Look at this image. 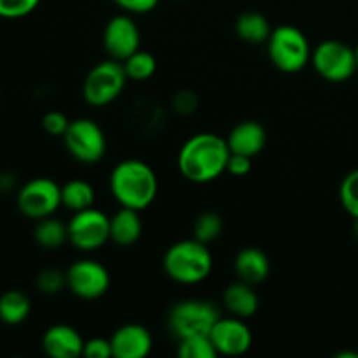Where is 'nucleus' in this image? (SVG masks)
Masks as SVG:
<instances>
[{"instance_id":"10","label":"nucleus","mask_w":358,"mask_h":358,"mask_svg":"<svg viewBox=\"0 0 358 358\" xmlns=\"http://www.w3.org/2000/svg\"><path fill=\"white\" fill-rule=\"evenodd\" d=\"M69 226V241L80 252H93L110 240V217L94 206L73 213Z\"/></svg>"},{"instance_id":"35","label":"nucleus","mask_w":358,"mask_h":358,"mask_svg":"<svg viewBox=\"0 0 358 358\" xmlns=\"http://www.w3.org/2000/svg\"><path fill=\"white\" fill-rule=\"evenodd\" d=\"M14 185V177L9 171H2L0 173V192H9Z\"/></svg>"},{"instance_id":"36","label":"nucleus","mask_w":358,"mask_h":358,"mask_svg":"<svg viewBox=\"0 0 358 358\" xmlns=\"http://www.w3.org/2000/svg\"><path fill=\"white\" fill-rule=\"evenodd\" d=\"M336 358H358L357 352H341L336 355Z\"/></svg>"},{"instance_id":"12","label":"nucleus","mask_w":358,"mask_h":358,"mask_svg":"<svg viewBox=\"0 0 358 358\" xmlns=\"http://www.w3.org/2000/svg\"><path fill=\"white\" fill-rule=\"evenodd\" d=\"M210 339L219 355L240 357L252 348V331L243 318L220 317L210 331Z\"/></svg>"},{"instance_id":"21","label":"nucleus","mask_w":358,"mask_h":358,"mask_svg":"<svg viewBox=\"0 0 358 358\" xmlns=\"http://www.w3.org/2000/svg\"><path fill=\"white\" fill-rule=\"evenodd\" d=\"M34 238L38 247L44 250H58L69 241V226L55 217H45L37 220L34 229Z\"/></svg>"},{"instance_id":"24","label":"nucleus","mask_w":358,"mask_h":358,"mask_svg":"<svg viewBox=\"0 0 358 358\" xmlns=\"http://www.w3.org/2000/svg\"><path fill=\"white\" fill-rule=\"evenodd\" d=\"M124 66V72L128 76L129 80H136V83H142V80L150 79V77L156 73L157 62L150 52L147 51H136L131 56L122 62Z\"/></svg>"},{"instance_id":"8","label":"nucleus","mask_w":358,"mask_h":358,"mask_svg":"<svg viewBox=\"0 0 358 358\" xmlns=\"http://www.w3.org/2000/svg\"><path fill=\"white\" fill-rule=\"evenodd\" d=\"M311 65L322 79L345 83L357 72L355 49L341 41H324L311 52Z\"/></svg>"},{"instance_id":"17","label":"nucleus","mask_w":358,"mask_h":358,"mask_svg":"<svg viewBox=\"0 0 358 358\" xmlns=\"http://www.w3.org/2000/svg\"><path fill=\"white\" fill-rule=\"evenodd\" d=\"M269 269H271V264H269L268 255L257 247L243 248L238 252L234 259V273L238 280L250 285H259L264 282L269 276Z\"/></svg>"},{"instance_id":"28","label":"nucleus","mask_w":358,"mask_h":358,"mask_svg":"<svg viewBox=\"0 0 358 358\" xmlns=\"http://www.w3.org/2000/svg\"><path fill=\"white\" fill-rule=\"evenodd\" d=\"M35 287H37L38 292L45 294V296L59 294L66 287V273L56 268L42 269L35 278Z\"/></svg>"},{"instance_id":"7","label":"nucleus","mask_w":358,"mask_h":358,"mask_svg":"<svg viewBox=\"0 0 358 358\" xmlns=\"http://www.w3.org/2000/svg\"><path fill=\"white\" fill-rule=\"evenodd\" d=\"M62 138L70 156L84 164H94L101 161L107 150L103 129L93 119L80 117L70 121L69 129Z\"/></svg>"},{"instance_id":"15","label":"nucleus","mask_w":358,"mask_h":358,"mask_svg":"<svg viewBox=\"0 0 358 358\" xmlns=\"http://www.w3.org/2000/svg\"><path fill=\"white\" fill-rule=\"evenodd\" d=\"M84 339L73 327L58 324L49 327L42 336V348L51 358H77L83 355Z\"/></svg>"},{"instance_id":"14","label":"nucleus","mask_w":358,"mask_h":358,"mask_svg":"<svg viewBox=\"0 0 358 358\" xmlns=\"http://www.w3.org/2000/svg\"><path fill=\"white\" fill-rule=\"evenodd\" d=\"M110 345L115 358H145L152 350V336L143 325L126 324L112 334Z\"/></svg>"},{"instance_id":"2","label":"nucleus","mask_w":358,"mask_h":358,"mask_svg":"<svg viewBox=\"0 0 358 358\" xmlns=\"http://www.w3.org/2000/svg\"><path fill=\"white\" fill-rule=\"evenodd\" d=\"M110 192L121 206L145 210L157 196V177L152 168L140 159H124L110 173Z\"/></svg>"},{"instance_id":"34","label":"nucleus","mask_w":358,"mask_h":358,"mask_svg":"<svg viewBox=\"0 0 358 358\" xmlns=\"http://www.w3.org/2000/svg\"><path fill=\"white\" fill-rule=\"evenodd\" d=\"M173 107L180 114H191L198 107V100H196L194 93H191V91H178L173 100Z\"/></svg>"},{"instance_id":"4","label":"nucleus","mask_w":358,"mask_h":358,"mask_svg":"<svg viewBox=\"0 0 358 358\" xmlns=\"http://www.w3.org/2000/svg\"><path fill=\"white\" fill-rule=\"evenodd\" d=\"M268 55L273 65L285 73H296L311 62L310 41L292 24L275 28L268 38Z\"/></svg>"},{"instance_id":"5","label":"nucleus","mask_w":358,"mask_h":358,"mask_svg":"<svg viewBox=\"0 0 358 358\" xmlns=\"http://www.w3.org/2000/svg\"><path fill=\"white\" fill-rule=\"evenodd\" d=\"M219 318L220 311L212 301H178L168 313V331L177 341L192 336H208Z\"/></svg>"},{"instance_id":"33","label":"nucleus","mask_w":358,"mask_h":358,"mask_svg":"<svg viewBox=\"0 0 358 358\" xmlns=\"http://www.w3.org/2000/svg\"><path fill=\"white\" fill-rule=\"evenodd\" d=\"M121 9L131 14L150 13L159 3V0H114Z\"/></svg>"},{"instance_id":"30","label":"nucleus","mask_w":358,"mask_h":358,"mask_svg":"<svg viewBox=\"0 0 358 358\" xmlns=\"http://www.w3.org/2000/svg\"><path fill=\"white\" fill-rule=\"evenodd\" d=\"M69 124H70V119L66 117L63 112H58V110L48 112V114L42 117V128H44V131L51 136L65 135V131L69 129Z\"/></svg>"},{"instance_id":"13","label":"nucleus","mask_w":358,"mask_h":358,"mask_svg":"<svg viewBox=\"0 0 358 358\" xmlns=\"http://www.w3.org/2000/svg\"><path fill=\"white\" fill-rule=\"evenodd\" d=\"M103 48L112 59L124 62L140 49V30L126 14L112 17L103 30Z\"/></svg>"},{"instance_id":"22","label":"nucleus","mask_w":358,"mask_h":358,"mask_svg":"<svg viewBox=\"0 0 358 358\" xmlns=\"http://www.w3.org/2000/svg\"><path fill=\"white\" fill-rule=\"evenodd\" d=\"M31 303L27 294L20 290H7L0 296V322L7 325H20L28 318Z\"/></svg>"},{"instance_id":"23","label":"nucleus","mask_w":358,"mask_h":358,"mask_svg":"<svg viewBox=\"0 0 358 358\" xmlns=\"http://www.w3.org/2000/svg\"><path fill=\"white\" fill-rule=\"evenodd\" d=\"M94 199H96V194L90 182L73 178L62 185V206L72 210L73 213L91 208L94 205Z\"/></svg>"},{"instance_id":"9","label":"nucleus","mask_w":358,"mask_h":358,"mask_svg":"<svg viewBox=\"0 0 358 358\" xmlns=\"http://www.w3.org/2000/svg\"><path fill=\"white\" fill-rule=\"evenodd\" d=\"M16 203L20 212L28 219H45L62 206V187L52 178H31L20 189Z\"/></svg>"},{"instance_id":"26","label":"nucleus","mask_w":358,"mask_h":358,"mask_svg":"<svg viewBox=\"0 0 358 358\" xmlns=\"http://www.w3.org/2000/svg\"><path fill=\"white\" fill-rule=\"evenodd\" d=\"M177 355L180 358H215L219 353L210 336H192L178 341Z\"/></svg>"},{"instance_id":"11","label":"nucleus","mask_w":358,"mask_h":358,"mask_svg":"<svg viewBox=\"0 0 358 358\" xmlns=\"http://www.w3.org/2000/svg\"><path fill=\"white\" fill-rule=\"evenodd\" d=\"M66 289L79 299H100L110 289V273L93 259H80L66 269Z\"/></svg>"},{"instance_id":"27","label":"nucleus","mask_w":358,"mask_h":358,"mask_svg":"<svg viewBox=\"0 0 358 358\" xmlns=\"http://www.w3.org/2000/svg\"><path fill=\"white\" fill-rule=\"evenodd\" d=\"M339 199L341 205L353 219H358V168L350 171L341 182L339 187Z\"/></svg>"},{"instance_id":"31","label":"nucleus","mask_w":358,"mask_h":358,"mask_svg":"<svg viewBox=\"0 0 358 358\" xmlns=\"http://www.w3.org/2000/svg\"><path fill=\"white\" fill-rule=\"evenodd\" d=\"M83 355L87 358H110L112 355V345L110 339L105 338H93L90 341L84 343Z\"/></svg>"},{"instance_id":"3","label":"nucleus","mask_w":358,"mask_h":358,"mask_svg":"<svg viewBox=\"0 0 358 358\" xmlns=\"http://www.w3.org/2000/svg\"><path fill=\"white\" fill-rule=\"evenodd\" d=\"M213 257L208 245L198 240H182L171 245L163 257V269L168 278L182 285H196L212 273Z\"/></svg>"},{"instance_id":"25","label":"nucleus","mask_w":358,"mask_h":358,"mask_svg":"<svg viewBox=\"0 0 358 358\" xmlns=\"http://www.w3.org/2000/svg\"><path fill=\"white\" fill-rule=\"evenodd\" d=\"M224 220L217 212H203L192 224V238L208 245L222 234Z\"/></svg>"},{"instance_id":"20","label":"nucleus","mask_w":358,"mask_h":358,"mask_svg":"<svg viewBox=\"0 0 358 358\" xmlns=\"http://www.w3.org/2000/svg\"><path fill=\"white\" fill-rule=\"evenodd\" d=\"M236 35L243 42L248 44H262V42H268L269 35H271V27H269V21L264 14L255 13V10H248V13L240 14V17L236 20Z\"/></svg>"},{"instance_id":"16","label":"nucleus","mask_w":358,"mask_h":358,"mask_svg":"<svg viewBox=\"0 0 358 358\" xmlns=\"http://www.w3.org/2000/svg\"><path fill=\"white\" fill-rule=\"evenodd\" d=\"M226 140L231 152L255 157L264 150L266 142H268V133H266V128L261 122L241 121L240 124L231 129L229 136Z\"/></svg>"},{"instance_id":"1","label":"nucleus","mask_w":358,"mask_h":358,"mask_svg":"<svg viewBox=\"0 0 358 358\" xmlns=\"http://www.w3.org/2000/svg\"><path fill=\"white\" fill-rule=\"evenodd\" d=\"M231 150L227 140L215 133H198L182 145L178 170L182 177L194 184L217 180L227 170Z\"/></svg>"},{"instance_id":"38","label":"nucleus","mask_w":358,"mask_h":358,"mask_svg":"<svg viewBox=\"0 0 358 358\" xmlns=\"http://www.w3.org/2000/svg\"><path fill=\"white\" fill-rule=\"evenodd\" d=\"M355 58H357V70H358V45L355 48Z\"/></svg>"},{"instance_id":"19","label":"nucleus","mask_w":358,"mask_h":358,"mask_svg":"<svg viewBox=\"0 0 358 358\" xmlns=\"http://www.w3.org/2000/svg\"><path fill=\"white\" fill-rule=\"evenodd\" d=\"M142 219L138 210L121 206L119 212L110 217V241L119 247H131L142 236Z\"/></svg>"},{"instance_id":"32","label":"nucleus","mask_w":358,"mask_h":358,"mask_svg":"<svg viewBox=\"0 0 358 358\" xmlns=\"http://www.w3.org/2000/svg\"><path fill=\"white\" fill-rule=\"evenodd\" d=\"M252 170V157L243 156V154L231 152L229 161H227L226 173L234 175V177H245Z\"/></svg>"},{"instance_id":"37","label":"nucleus","mask_w":358,"mask_h":358,"mask_svg":"<svg viewBox=\"0 0 358 358\" xmlns=\"http://www.w3.org/2000/svg\"><path fill=\"white\" fill-rule=\"evenodd\" d=\"M353 233H355V238L358 240V219H355V224H353Z\"/></svg>"},{"instance_id":"6","label":"nucleus","mask_w":358,"mask_h":358,"mask_svg":"<svg viewBox=\"0 0 358 358\" xmlns=\"http://www.w3.org/2000/svg\"><path fill=\"white\" fill-rule=\"evenodd\" d=\"M128 80L121 62L112 58L105 59L94 65L84 79V100L93 107H105L122 93Z\"/></svg>"},{"instance_id":"18","label":"nucleus","mask_w":358,"mask_h":358,"mask_svg":"<svg viewBox=\"0 0 358 358\" xmlns=\"http://www.w3.org/2000/svg\"><path fill=\"white\" fill-rule=\"evenodd\" d=\"M224 308L229 311V315L238 318H252L259 310V297L255 294L254 285L245 283L241 280L231 283L226 290H224Z\"/></svg>"},{"instance_id":"29","label":"nucleus","mask_w":358,"mask_h":358,"mask_svg":"<svg viewBox=\"0 0 358 358\" xmlns=\"http://www.w3.org/2000/svg\"><path fill=\"white\" fill-rule=\"evenodd\" d=\"M41 0H0V17L16 20L37 9Z\"/></svg>"}]
</instances>
